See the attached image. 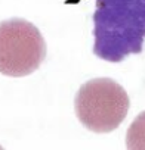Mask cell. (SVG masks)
Here are the masks:
<instances>
[{"label": "cell", "mask_w": 145, "mask_h": 150, "mask_svg": "<svg viewBox=\"0 0 145 150\" xmlns=\"http://www.w3.org/2000/svg\"><path fill=\"white\" fill-rule=\"evenodd\" d=\"M93 53L120 62L139 53L145 43V0H96Z\"/></svg>", "instance_id": "cell-1"}, {"label": "cell", "mask_w": 145, "mask_h": 150, "mask_svg": "<svg viewBox=\"0 0 145 150\" xmlns=\"http://www.w3.org/2000/svg\"><path fill=\"white\" fill-rule=\"evenodd\" d=\"M127 150H145V110L141 112L126 132Z\"/></svg>", "instance_id": "cell-4"}, {"label": "cell", "mask_w": 145, "mask_h": 150, "mask_svg": "<svg viewBox=\"0 0 145 150\" xmlns=\"http://www.w3.org/2000/svg\"><path fill=\"white\" fill-rule=\"evenodd\" d=\"M46 57V41L40 30L27 19L0 22V74L25 77L40 68Z\"/></svg>", "instance_id": "cell-3"}, {"label": "cell", "mask_w": 145, "mask_h": 150, "mask_svg": "<svg viewBox=\"0 0 145 150\" xmlns=\"http://www.w3.org/2000/svg\"><path fill=\"white\" fill-rule=\"evenodd\" d=\"M0 150H5V149H3V147H2V146H0Z\"/></svg>", "instance_id": "cell-5"}, {"label": "cell", "mask_w": 145, "mask_h": 150, "mask_svg": "<svg viewBox=\"0 0 145 150\" xmlns=\"http://www.w3.org/2000/svg\"><path fill=\"white\" fill-rule=\"evenodd\" d=\"M130 100L121 84L101 77L82 84L74 99L79 121L92 132H111L126 118Z\"/></svg>", "instance_id": "cell-2"}]
</instances>
